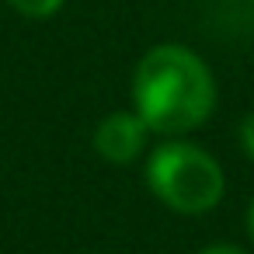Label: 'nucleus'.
Returning a JSON list of instances; mask_svg holds the SVG:
<instances>
[{
    "mask_svg": "<svg viewBox=\"0 0 254 254\" xmlns=\"http://www.w3.org/2000/svg\"><path fill=\"white\" fill-rule=\"evenodd\" d=\"M132 101L150 132L185 136L212 115L216 80L198 53L178 42H164L139 60L132 77Z\"/></svg>",
    "mask_w": 254,
    "mask_h": 254,
    "instance_id": "obj_1",
    "label": "nucleus"
},
{
    "mask_svg": "<svg viewBox=\"0 0 254 254\" xmlns=\"http://www.w3.org/2000/svg\"><path fill=\"white\" fill-rule=\"evenodd\" d=\"M146 185L167 209L185 216H202L216 209L223 198V167L202 146L171 139L150 153Z\"/></svg>",
    "mask_w": 254,
    "mask_h": 254,
    "instance_id": "obj_2",
    "label": "nucleus"
},
{
    "mask_svg": "<svg viewBox=\"0 0 254 254\" xmlns=\"http://www.w3.org/2000/svg\"><path fill=\"white\" fill-rule=\"evenodd\" d=\"M146 122L136 112H112L94 129V150L112 164H132L146 146Z\"/></svg>",
    "mask_w": 254,
    "mask_h": 254,
    "instance_id": "obj_3",
    "label": "nucleus"
},
{
    "mask_svg": "<svg viewBox=\"0 0 254 254\" xmlns=\"http://www.w3.org/2000/svg\"><path fill=\"white\" fill-rule=\"evenodd\" d=\"M66 0H11V7L25 18H53Z\"/></svg>",
    "mask_w": 254,
    "mask_h": 254,
    "instance_id": "obj_4",
    "label": "nucleus"
},
{
    "mask_svg": "<svg viewBox=\"0 0 254 254\" xmlns=\"http://www.w3.org/2000/svg\"><path fill=\"white\" fill-rule=\"evenodd\" d=\"M240 143H244L247 157L254 160V112H247V115H244V122H240Z\"/></svg>",
    "mask_w": 254,
    "mask_h": 254,
    "instance_id": "obj_5",
    "label": "nucleus"
},
{
    "mask_svg": "<svg viewBox=\"0 0 254 254\" xmlns=\"http://www.w3.org/2000/svg\"><path fill=\"white\" fill-rule=\"evenodd\" d=\"M198 254H244V251L233 247V244H212V247H202Z\"/></svg>",
    "mask_w": 254,
    "mask_h": 254,
    "instance_id": "obj_6",
    "label": "nucleus"
},
{
    "mask_svg": "<svg viewBox=\"0 0 254 254\" xmlns=\"http://www.w3.org/2000/svg\"><path fill=\"white\" fill-rule=\"evenodd\" d=\"M247 233H251V240H254V202H251V209H247Z\"/></svg>",
    "mask_w": 254,
    "mask_h": 254,
    "instance_id": "obj_7",
    "label": "nucleus"
}]
</instances>
